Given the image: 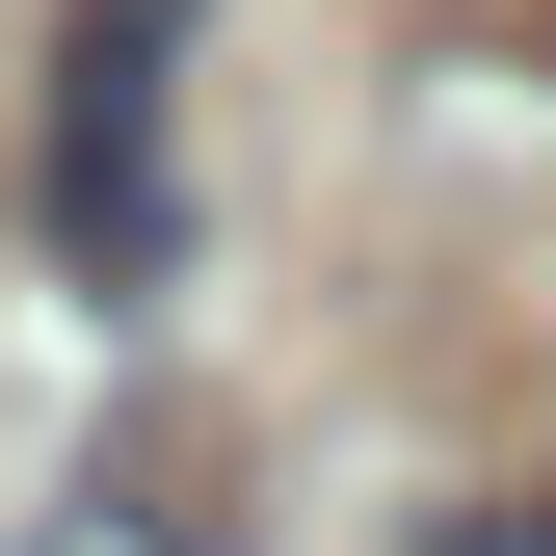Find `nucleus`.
I'll return each instance as SVG.
<instances>
[{"label": "nucleus", "instance_id": "1", "mask_svg": "<svg viewBox=\"0 0 556 556\" xmlns=\"http://www.w3.org/2000/svg\"><path fill=\"white\" fill-rule=\"evenodd\" d=\"M160 53H186V0H80V53H53V265L80 292H160L186 213H160Z\"/></svg>", "mask_w": 556, "mask_h": 556}, {"label": "nucleus", "instance_id": "2", "mask_svg": "<svg viewBox=\"0 0 556 556\" xmlns=\"http://www.w3.org/2000/svg\"><path fill=\"white\" fill-rule=\"evenodd\" d=\"M425 556H556V530H504V504H477V530H425Z\"/></svg>", "mask_w": 556, "mask_h": 556}]
</instances>
